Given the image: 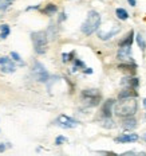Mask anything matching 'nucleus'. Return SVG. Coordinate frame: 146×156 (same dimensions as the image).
Returning a JSON list of instances; mask_svg holds the SVG:
<instances>
[{
	"mask_svg": "<svg viewBox=\"0 0 146 156\" xmlns=\"http://www.w3.org/2000/svg\"><path fill=\"white\" fill-rule=\"evenodd\" d=\"M67 141V139L66 137H63V136H59V137L56 139V140H55V144L56 145H60L62 143H66Z\"/></svg>",
	"mask_w": 146,
	"mask_h": 156,
	"instance_id": "nucleus-22",
	"label": "nucleus"
},
{
	"mask_svg": "<svg viewBox=\"0 0 146 156\" xmlns=\"http://www.w3.org/2000/svg\"><path fill=\"white\" fill-rule=\"evenodd\" d=\"M8 34H9V27L7 24H3L2 27H0V38L2 39H5L8 37Z\"/></svg>",
	"mask_w": 146,
	"mask_h": 156,
	"instance_id": "nucleus-18",
	"label": "nucleus"
},
{
	"mask_svg": "<svg viewBox=\"0 0 146 156\" xmlns=\"http://www.w3.org/2000/svg\"><path fill=\"white\" fill-rule=\"evenodd\" d=\"M115 105L114 100H107L102 106V115L103 117H110L111 116V110H113V106Z\"/></svg>",
	"mask_w": 146,
	"mask_h": 156,
	"instance_id": "nucleus-11",
	"label": "nucleus"
},
{
	"mask_svg": "<svg viewBox=\"0 0 146 156\" xmlns=\"http://www.w3.org/2000/svg\"><path fill=\"white\" fill-rule=\"evenodd\" d=\"M5 149V147H4V144H0V152H3Z\"/></svg>",
	"mask_w": 146,
	"mask_h": 156,
	"instance_id": "nucleus-26",
	"label": "nucleus"
},
{
	"mask_svg": "<svg viewBox=\"0 0 146 156\" xmlns=\"http://www.w3.org/2000/svg\"><path fill=\"white\" fill-rule=\"evenodd\" d=\"M137 108L138 105L134 97L119 98V102H117L114 105V113L119 117H129L137 112Z\"/></svg>",
	"mask_w": 146,
	"mask_h": 156,
	"instance_id": "nucleus-1",
	"label": "nucleus"
},
{
	"mask_svg": "<svg viewBox=\"0 0 146 156\" xmlns=\"http://www.w3.org/2000/svg\"><path fill=\"white\" fill-rule=\"evenodd\" d=\"M32 76L38 81V82H47L48 81V73L46 70V67L43 66L40 62H35L34 67H32Z\"/></svg>",
	"mask_w": 146,
	"mask_h": 156,
	"instance_id": "nucleus-5",
	"label": "nucleus"
},
{
	"mask_svg": "<svg viewBox=\"0 0 146 156\" xmlns=\"http://www.w3.org/2000/svg\"><path fill=\"white\" fill-rule=\"evenodd\" d=\"M133 39H134V32L130 31L127 34V37H126L123 41H121V43H119V46H131L133 43Z\"/></svg>",
	"mask_w": 146,
	"mask_h": 156,
	"instance_id": "nucleus-15",
	"label": "nucleus"
},
{
	"mask_svg": "<svg viewBox=\"0 0 146 156\" xmlns=\"http://www.w3.org/2000/svg\"><path fill=\"white\" fill-rule=\"evenodd\" d=\"M138 140V135L135 133H129V135H121L115 139L117 143H133Z\"/></svg>",
	"mask_w": 146,
	"mask_h": 156,
	"instance_id": "nucleus-10",
	"label": "nucleus"
},
{
	"mask_svg": "<svg viewBox=\"0 0 146 156\" xmlns=\"http://www.w3.org/2000/svg\"><path fill=\"white\" fill-rule=\"evenodd\" d=\"M129 4H130L131 7H134V5H135V0H129Z\"/></svg>",
	"mask_w": 146,
	"mask_h": 156,
	"instance_id": "nucleus-25",
	"label": "nucleus"
},
{
	"mask_svg": "<svg viewBox=\"0 0 146 156\" xmlns=\"http://www.w3.org/2000/svg\"><path fill=\"white\" fill-rule=\"evenodd\" d=\"M11 57H12V58H14V59L16 61V62L22 63V58H20V57H19V54H18V53H12V54H11Z\"/></svg>",
	"mask_w": 146,
	"mask_h": 156,
	"instance_id": "nucleus-24",
	"label": "nucleus"
},
{
	"mask_svg": "<svg viewBox=\"0 0 146 156\" xmlns=\"http://www.w3.org/2000/svg\"><path fill=\"white\" fill-rule=\"evenodd\" d=\"M78 124H79V122H78L76 120L71 119V117L66 116V115H60L56 119V125H59L60 128H66V129L75 128V126H78Z\"/></svg>",
	"mask_w": 146,
	"mask_h": 156,
	"instance_id": "nucleus-6",
	"label": "nucleus"
},
{
	"mask_svg": "<svg viewBox=\"0 0 146 156\" xmlns=\"http://www.w3.org/2000/svg\"><path fill=\"white\" fill-rule=\"evenodd\" d=\"M82 101L87 106H97L100 102V94L98 90L90 89V90H83L82 92Z\"/></svg>",
	"mask_w": 146,
	"mask_h": 156,
	"instance_id": "nucleus-4",
	"label": "nucleus"
},
{
	"mask_svg": "<svg viewBox=\"0 0 146 156\" xmlns=\"http://www.w3.org/2000/svg\"><path fill=\"white\" fill-rule=\"evenodd\" d=\"M0 66H2L3 73H14L15 71V65L9 58L7 57H2L0 58Z\"/></svg>",
	"mask_w": 146,
	"mask_h": 156,
	"instance_id": "nucleus-7",
	"label": "nucleus"
},
{
	"mask_svg": "<svg viewBox=\"0 0 146 156\" xmlns=\"http://www.w3.org/2000/svg\"><path fill=\"white\" fill-rule=\"evenodd\" d=\"M12 0H0V9H7L11 5Z\"/></svg>",
	"mask_w": 146,
	"mask_h": 156,
	"instance_id": "nucleus-21",
	"label": "nucleus"
},
{
	"mask_svg": "<svg viewBox=\"0 0 146 156\" xmlns=\"http://www.w3.org/2000/svg\"><path fill=\"white\" fill-rule=\"evenodd\" d=\"M122 85H125V86H127V87H133V89H137L138 85H139V82H138V78H123L122 80Z\"/></svg>",
	"mask_w": 146,
	"mask_h": 156,
	"instance_id": "nucleus-13",
	"label": "nucleus"
},
{
	"mask_svg": "<svg viewBox=\"0 0 146 156\" xmlns=\"http://www.w3.org/2000/svg\"><path fill=\"white\" fill-rule=\"evenodd\" d=\"M135 96H137V92L133 87H127V89H125L123 92L119 93V98H127V97H135Z\"/></svg>",
	"mask_w": 146,
	"mask_h": 156,
	"instance_id": "nucleus-14",
	"label": "nucleus"
},
{
	"mask_svg": "<svg viewBox=\"0 0 146 156\" xmlns=\"http://www.w3.org/2000/svg\"><path fill=\"white\" fill-rule=\"evenodd\" d=\"M121 124H122V128L125 129H134L137 126V121L133 119V116H129V117H123Z\"/></svg>",
	"mask_w": 146,
	"mask_h": 156,
	"instance_id": "nucleus-12",
	"label": "nucleus"
},
{
	"mask_svg": "<svg viewBox=\"0 0 146 156\" xmlns=\"http://www.w3.org/2000/svg\"><path fill=\"white\" fill-rule=\"evenodd\" d=\"M100 26V15L97 11H90L87 14L86 20L83 22L80 30L85 35H91L93 32H95Z\"/></svg>",
	"mask_w": 146,
	"mask_h": 156,
	"instance_id": "nucleus-2",
	"label": "nucleus"
},
{
	"mask_svg": "<svg viewBox=\"0 0 146 156\" xmlns=\"http://www.w3.org/2000/svg\"><path fill=\"white\" fill-rule=\"evenodd\" d=\"M135 39H137V43H138V46L141 47L142 50H145V48H146V42H145L144 37H142L141 34H138V35H137V38H135Z\"/></svg>",
	"mask_w": 146,
	"mask_h": 156,
	"instance_id": "nucleus-20",
	"label": "nucleus"
},
{
	"mask_svg": "<svg viewBox=\"0 0 146 156\" xmlns=\"http://www.w3.org/2000/svg\"><path fill=\"white\" fill-rule=\"evenodd\" d=\"M56 11H58V8L55 4H48L47 7L44 8V14H47V15H54Z\"/></svg>",
	"mask_w": 146,
	"mask_h": 156,
	"instance_id": "nucleus-19",
	"label": "nucleus"
},
{
	"mask_svg": "<svg viewBox=\"0 0 146 156\" xmlns=\"http://www.w3.org/2000/svg\"><path fill=\"white\" fill-rule=\"evenodd\" d=\"M63 19H66V14H62L60 15V20H63Z\"/></svg>",
	"mask_w": 146,
	"mask_h": 156,
	"instance_id": "nucleus-27",
	"label": "nucleus"
},
{
	"mask_svg": "<svg viewBox=\"0 0 146 156\" xmlns=\"http://www.w3.org/2000/svg\"><path fill=\"white\" fill-rule=\"evenodd\" d=\"M115 15H117V18L121 19V20H126V19L129 18L127 11H126V9H123V8H117L115 9Z\"/></svg>",
	"mask_w": 146,
	"mask_h": 156,
	"instance_id": "nucleus-16",
	"label": "nucleus"
},
{
	"mask_svg": "<svg viewBox=\"0 0 146 156\" xmlns=\"http://www.w3.org/2000/svg\"><path fill=\"white\" fill-rule=\"evenodd\" d=\"M32 42H34V48L38 54H44L47 50V32L44 31H38L31 34Z\"/></svg>",
	"mask_w": 146,
	"mask_h": 156,
	"instance_id": "nucleus-3",
	"label": "nucleus"
},
{
	"mask_svg": "<svg viewBox=\"0 0 146 156\" xmlns=\"http://www.w3.org/2000/svg\"><path fill=\"white\" fill-rule=\"evenodd\" d=\"M131 51V46H119L118 50V59L121 61H126V59H131L129 55Z\"/></svg>",
	"mask_w": 146,
	"mask_h": 156,
	"instance_id": "nucleus-9",
	"label": "nucleus"
},
{
	"mask_svg": "<svg viewBox=\"0 0 146 156\" xmlns=\"http://www.w3.org/2000/svg\"><path fill=\"white\" fill-rule=\"evenodd\" d=\"M144 106L146 108V98H144Z\"/></svg>",
	"mask_w": 146,
	"mask_h": 156,
	"instance_id": "nucleus-28",
	"label": "nucleus"
},
{
	"mask_svg": "<svg viewBox=\"0 0 146 156\" xmlns=\"http://www.w3.org/2000/svg\"><path fill=\"white\" fill-rule=\"evenodd\" d=\"M74 55V51L73 53H70V54H63L62 55V58H63V62H67V61H70V58Z\"/></svg>",
	"mask_w": 146,
	"mask_h": 156,
	"instance_id": "nucleus-23",
	"label": "nucleus"
},
{
	"mask_svg": "<svg viewBox=\"0 0 146 156\" xmlns=\"http://www.w3.org/2000/svg\"><path fill=\"white\" fill-rule=\"evenodd\" d=\"M100 125L105 128H114V121L110 117H103V120L100 121Z\"/></svg>",
	"mask_w": 146,
	"mask_h": 156,
	"instance_id": "nucleus-17",
	"label": "nucleus"
},
{
	"mask_svg": "<svg viewBox=\"0 0 146 156\" xmlns=\"http://www.w3.org/2000/svg\"><path fill=\"white\" fill-rule=\"evenodd\" d=\"M119 30H121L119 26H114V27H111V30H109L107 32L98 31V35H99V38L102 39V41H107V39H110L111 37H114L117 32H119Z\"/></svg>",
	"mask_w": 146,
	"mask_h": 156,
	"instance_id": "nucleus-8",
	"label": "nucleus"
}]
</instances>
